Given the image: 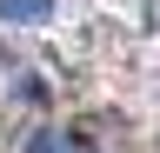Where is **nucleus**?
I'll return each mask as SVG.
<instances>
[{
	"label": "nucleus",
	"mask_w": 160,
	"mask_h": 153,
	"mask_svg": "<svg viewBox=\"0 0 160 153\" xmlns=\"http://www.w3.org/2000/svg\"><path fill=\"white\" fill-rule=\"evenodd\" d=\"M0 20L7 27H40V20H53V0H0Z\"/></svg>",
	"instance_id": "2"
},
{
	"label": "nucleus",
	"mask_w": 160,
	"mask_h": 153,
	"mask_svg": "<svg viewBox=\"0 0 160 153\" xmlns=\"http://www.w3.org/2000/svg\"><path fill=\"white\" fill-rule=\"evenodd\" d=\"M33 153H60V133H33Z\"/></svg>",
	"instance_id": "3"
},
{
	"label": "nucleus",
	"mask_w": 160,
	"mask_h": 153,
	"mask_svg": "<svg viewBox=\"0 0 160 153\" xmlns=\"http://www.w3.org/2000/svg\"><path fill=\"white\" fill-rule=\"evenodd\" d=\"M60 153H127V120L120 113H87V120L67 127Z\"/></svg>",
	"instance_id": "1"
}]
</instances>
